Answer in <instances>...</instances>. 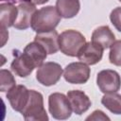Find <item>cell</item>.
Instances as JSON below:
<instances>
[{
	"instance_id": "6da1fadb",
	"label": "cell",
	"mask_w": 121,
	"mask_h": 121,
	"mask_svg": "<svg viewBox=\"0 0 121 121\" xmlns=\"http://www.w3.org/2000/svg\"><path fill=\"white\" fill-rule=\"evenodd\" d=\"M60 18L61 16L56 7L47 6L42 8L34 13L31 21V28L37 33L54 30L60 23Z\"/></svg>"
},
{
	"instance_id": "7a4b0ae2",
	"label": "cell",
	"mask_w": 121,
	"mask_h": 121,
	"mask_svg": "<svg viewBox=\"0 0 121 121\" xmlns=\"http://www.w3.org/2000/svg\"><path fill=\"white\" fill-rule=\"evenodd\" d=\"M21 113L26 121H47L48 115L43 107V95L35 90H29L27 104Z\"/></svg>"
},
{
	"instance_id": "3957f363",
	"label": "cell",
	"mask_w": 121,
	"mask_h": 121,
	"mask_svg": "<svg viewBox=\"0 0 121 121\" xmlns=\"http://www.w3.org/2000/svg\"><path fill=\"white\" fill-rule=\"evenodd\" d=\"M86 43L85 37L74 29L64 30L59 35L60 50L67 56L76 57L80 48Z\"/></svg>"
},
{
	"instance_id": "277c9868",
	"label": "cell",
	"mask_w": 121,
	"mask_h": 121,
	"mask_svg": "<svg viewBox=\"0 0 121 121\" xmlns=\"http://www.w3.org/2000/svg\"><path fill=\"white\" fill-rule=\"evenodd\" d=\"M48 108L51 115L59 120L68 119L73 112L67 95L61 93H53L49 95Z\"/></svg>"
},
{
	"instance_id": "5b68a950",
	"label": "cell",
	"mask_w": 121,
	"mask_h": 121,
	"mask_svg": "<svg viewBox=\"0 0 121 121\" xmlns=\"http://www.w3.org/2000/svg\"><path fill=\"white\" fill-rule=\"evenodd\" d=\"M61 75V66L57 62L48 61L38 67L36 72V78L41 84L44 86H51L60 80Z\"/></svg>"
},
{
	"instance_id": "8992f818",
	"label": "cell",
	"mask_w": 121,
	"mask_h": 121,
	"mask_svg": "<svg viewBox=\"0 0 121 121\" xmlns=\"http://www.w3.org/2000/svg\"><path fill=\"white\" fill-rule=\"evenodd\" d=\"M91 70L89 66L82 62H72L68 64L63 71L64 79L72 84H83L86 83L90 78Z\"/></svg>"
},
{
	"instance_id": "52a82bcc",
	"label": "cell",
	"mask_w": 121,
	"mask_h": 121,
	"mask_svg": "<svg viewBox=\"0 0 121 121\" xmlns=\"http://www.w3.org/2000/svg\"><path fill=\"white\" fill-rule=\"evenodd\" d=\"M96 84L104 94L116 93L121 87V78L114 70H102L97 74Z\"/></svg>"
},
{
	"instance_id": "ba28073f",
	"label": "cell",
	"mask_w": 121,
	"mask_h": 121,
	"mask_svg": "<svg viewBox=\"0 0 121 121\" xmlns=\"http://www.w3.org/2000/svg\"><path fill=\"white\" fill-rule=\"evenodd\" d=\"M7 98L9 101L11 108L19 112H22L29 98V90L24 85H15L7 93Z\"/></svg>"
},
{
	"instance_id": "9c48e42d",
	"label": "cell",
	"mask_w": 121,
	"mask_h": 121,
	"mask_svg": "<svg viewBox=\"0 0 121 121\" xmlns=\"http://www.w3.org/2000/svg\"><path fill=\"white\" fill-rule=\"evenodd\" d=\"M103 48L93 42L86 43L78 51L77 57L78 59L88 64V65H94L97 62H99L103 56Z\"/></svg>"
},
{
	"instance_id": "30bf717a",
	"label": "cell",
	"mask_w": 121,
	"mask_h": 121,
	"mask_svg": "<svg viewBox=\"0 0 121 121\" xmlns=\"http://www.w3.org/2000/svg\"><path fill=\"white\" fill-rule=\"evenodd\" d=\"M18 15L14 22L13 26L17 29H26L31 26V21L34 13L36 12L35 5L27 2H22L19 4Z\"/></svg>"
},
{
	"instance_id": "8fae6325",
	"label": "cell",
	"mask_w": 121,
	"mask_h": 121,
	"mask_svg": "<svg viewBox=\"0 0 121 121\" xmlns=\"http://www.w3.org/2000/svg\"><path fill=\"white\" fill-rule=\"evenodd\" d=\"M67 97L69 99L72 111L76 114H82L90 108L92 102L88 95L79 90H72L67 93Z\"/></svg>"
},
{
	"instance_id": "7c38bea8",
	"label": "cell",
	"mask_w": 121,
	"mask_h": 121,
	"mask_svg": "<svg viewBox=\"0 0 121 121\" xmlns=\"http://www.w3.org/2000/svg\"><path fill=\"white\" fill-rule=\"evenodd\" d=\"M10 68L15 75L21 78H26L32 73L36 66L31 61V60L23 52L16 54L10 64Z\"/></svg>"
},
{
	"instance_id": "4fadbf2b",
	"label": "cell",
	"mask_w": 121,
	"mask_h": 121,
	"mask_svg": "<svg viewBox=\"0 0 121 121\" xmlns=\"http://www.w3.org/2000/svg\"><path fill=\"white\" fill-rule=\"evenodd\" d=\"M34 41L39 43L47 52V54H55L59 49V34L54 29L47 32L37 33Z\"/></svg>"
},
{
	"instance_id": "5bb4252c",
	"label": "cell",
	"mask_w": 121,
	"mask_h": 121,
	"mask_svg": "<svg viewBox=\"0 0 121 121\" xmlns=\"http://www.w3.org/2000/svg\"><path fill=\"white\" fill-rule=\"evenodd\" d=\"M114 41L115 36L108 26H101L95 28L92 34V42L101 46L103 49L111 47Z\"/></svg>"
},
{
	"instance_id": "9a60e30c",
	"label": "cell",
	"mask_w": 121,
	"mask_h": 121,
	"mask_svg": "<svg viewBox=\"0 0 121 121\" xmlns=\"http://www.w3.org/2000/svg\"><path fill=\"white\" fill-rule=\"evenodd\" d=\"M18 15V8L13 3L7 2L0 4V26L1 28H8L14 25Z\"/></svg>"
},
{
	"instance_id": "2e32d148",
	"label": "cell",
	"mask_w": 121,
	"mask_h": 121,
	"mask_svg": "<svg viewBox=\"0 0 121 121\" xmlns=\"http://www.w3.org/2000/svg\"><path fill=\"white\" fill-rule=\"evenodd\" d=\"M23 52L31 60L36 67H40L43 63V60L46 59L47 56V52L45 51V49L35 41L29 43L25 47Z\"/></svg>"
},
{
	"instance_id": "e0dca14e",
	"label": "cell",
	"mask_w": 121,
	"mask_h": 121,
	"mask_svg": "<svg viewBox=\"0 0 121 121\" xmlns=\"http://www.w3.org/2000/svg\"><path fill=\"white\" fill-rule=\"evenodd\" d=\"M56 9L62 18L75 17L80 9L79 0H57Z\"/></svg>"
},
{
	"instance_id": "ac0fdd59",
	"label": "cell",
	"mask_w": 121,
	"mask_h": 121,
	"mask_svg": "<svg viewBox=\"0 0 121 121\" xmlns=\"http://www.w3.org/2000/svg\"><path fill=\"white\" fill-rule=\"evenodd\" d=\"M101 103L112 113L121 114V95L116 93L105 94L101 98Z\"/></svg>"
},
{
	"instance_id": "d6986e66",
	"label": "cell",
	"mask_w": 121,
	"mask_h": 121,
	"mask_svg": "<svg viewBox=\"0 0 121 121\" xmlns=\"http://www.w3.org/2000/svg\"><path fill=\"white\" fill-rule=\"evenodd\" d=\"M15 85H16V81L11 72L6 69H1L0 71V91L1 92L9 91Z\"/></svg>"
},
{
	"instance_id": "ffe728a7",
	"label": "cell",
	"mask_w": 121,
	"mask_h": 121,
	"mask_svg": "<svg viewBox=\"0 0 121 121\" xmlns=\"http://www.w3.org/2000/svg\"><path fill=\"white\" fill-rule=\"evenodd\" d=\"M110 48V62L116 66H121V40L114 41Z\"/></svg>"
},
{
	"instance_id": "44dd1931",
	"label": "cell",
	"mask_w": 121,
	"mask_h": 121,
	"mask_svg": "<svg viewBox=\"0 0 121 121\" xmlns=\"http://www.w3.org/2000/svg\"><path fill=\"white\" fill-rule=\"evenodd\" d=\"M110 19L114 27L121 32V7H117L112 10Z\"/></svg>"
},
{
	"instance_id": "7402d4cb",
	"label": "cell",
	"mask_w": 121,
	"mask_h": 121,
	"mask_svg": "<svg viewBox=\"0 0 121 121\" xmlns=\"http://www.w3.org/2000/svg\"><path fill=\"white\" fill-rule=\"evenodd\" d=\"M86 120H110V118L102 111L96 110L91 115H89L86 118Z\"/></svg>"
},
{
	"instance_id": "603a6c76",
	"label": "cell",
	"mask_w": 121,
	"mask_h": 121,
	"mask_svg": "<svg viewBox=\"0 0 121 121\" xmlns=\"http://www.w3.org/2000/svg\"><path fill=\"white\" fill-rule=\"evenodd\" d=\"M49 0H18V2H27V3H31L33 5H43L46 2H48Z\"/></svg>"
},
{
	"instance_id": "cb8c5ba5",
	"label": "cell",
	"mask_w": 121,
	"mask_h": 121,
	"mask_svg": "<svg viewBox=\"0 0 121 121\" xmlns=\"http://www.w3.org/2000/svg\"><path fill=\"white\" fill-rule=\"evenodd\" d=\"M6 29L7 28H1V37H2V45L1 46H4L6 41L9 39V33Z\"/></svg>"
},
{
	"instance_id": "d4e9b609",
	"label": "cell",
	"mask_w": 121,
	"mask_h": 121,
	"mask_svg": "<svg viewBox=\"0 0 121 121\" xmlns=\"http://www.w3.org/2000/svg\"><path fill=\"white\" fill-rule=\"evenodd\" d=\"M119 1H120V2H121V0H119Z\"/></svg>"
}]
</instances>
